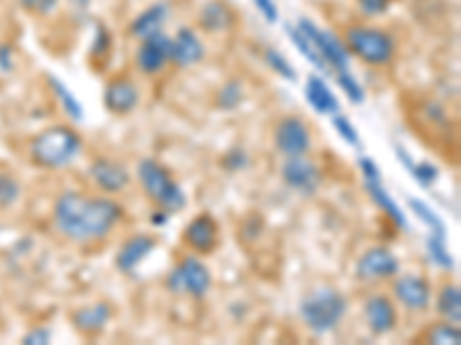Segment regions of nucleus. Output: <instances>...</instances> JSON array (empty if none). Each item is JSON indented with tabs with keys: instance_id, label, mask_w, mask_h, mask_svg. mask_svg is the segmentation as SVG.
Returning a JSON list of instances; mask_svg holds the SVG:
<instances>
[{
	"instance_id": "f257e3e1",
	"label": "nucleus",
	"mask_w": 461,
	"mask_h": 345,
	"mask_svg": "<svg viewBox=\"0 0 461 345\" xmlns=\"http://www.w3.org/2000/svg\"><path fill=\"white\" fill-rule=\"evenodd\" d=\"M122 217H125V209L113 199H88L81 191H65L53 203L56 230L79 244L109 237Z\"/></svg>"
},
{
	"instance_id": "f03ea898",
	"label": "nucleus",
	"mask_w": 461,
	"mask_h": 345,
	"mask_svg": "<svg viewBox=\"0 0 461 345\" xmlns=\"http://www.w3.org/2000/svg\"><path fill=\"white\" fill-rule=\"evenodd\" d=\"M84 150V138L74 127L53 125L35 134L31 141V159L35 166L58 171L79 157Z\"/></svg>"
},
{
	"instance_id": "7ed1b4c3",
	"label": "nucleus",
	"mask_w": 461,
	"mask_h": 345,
	"mask_svg": "<svg viewBox=\"0 0 461 345\" xmlns=\"http://www.w3.org/2000/svg\"><path fill=\"white\" fill-rule=\"evenodd\" d=\"M346 311H348V299L330 286L314 288L300 302V318H303L304 327L316 336L335 332L344 320Z\"/></svg>"
},
{
	"instance_id": "20e7f679",
	"label": "nucleus",
	"mask_w": 461,
	"mask_h": 345,
	"mask_svg": "<svg viewBox=\"0 0 461 345\" xmlns=\"http://www.w3.org/2000/svg\"><path fill=\"white\" fill-rule=\"evenodd\" d=\"M344 44L351 56H356L365 65H372V67H383V65L393 63L394 53H397V40H394L393 32L378 26H365V23L346 28Z\"/></svg>"
},
{
	"instance_id": "39448f33",
	"label": "nucleus",
	"mask_w": 461,
	"mask_h": 345,
	"mask_svg": "<svg viewBox=\"0 0 461 345\" xmlns=\"http://www.w3.org/2000/svg\"><path fill=\"white\" fill-rule=\"evenodd\" d=\"M139 182H141L143 191L148 199L155 205H159L167 212H180L187 205V196L180 189V184L173 180L168 168H164L158 159H141L137 166Z\"/></svg>"
},
{
	"instance_id": "423d86ee",
	"label": "nucleus",
	"mask_w": 461,
	"mask_h": 345,
	"mask_svg": "<svg viewBox=\"0 0 461 345\" xmlns=\"http://www.w3.org/2000/svg\"><path fill=\"white\" fill-rule=\"evenodd\" d=\"M168 293L189 295L194 299H203L212 288V274L208 265L196 256H185L178 265L173 267L167 277Z\"/></svg>"
},
{
	"instance_id": "0eeeda50",
	"label": "nucleus",
	"mask_w": 461,
	"mask_h": 345,
	"mask_svg": "<svg viewBox=\"0 0 461 345\" xmlns=\"http://www.w3.org/2000/svg\"><path fill=\"white\" fill-rule=\"evenodd\" d=\"M295 26L310 37L312 44L316 47V51L321 53V58L325 60L328 69H335V72H346L351 69V53L346 49L344 40L339 35H335L328 28H321L319 23H314L307 16H300Z\"/></svg>"
},
{
	"instance_id": "6e6552de",
	"label": "nucleus",
	"mask_w": 461,
	"mask_h": 345,
	"mask_svg": "<svg viewBox=\"0 0 461 345\" xmlns=\"http://www.w3.org/2000/svg\"><path fill=\"white\" fill-rule=\"evenodd\" d=\"M275 147L284 157H300L312 150V131L298 115H286L277 122L273 134Z\"/></svg>"
},
{
	"instance_id": "1a4fd4ad",
	"label": "nucleus",
	"mask_w": 461,
	"mask_h": 345,
	"mask_svg": "<svg viewBox=\"0 0 461 345\" xmlns=\"http://www.w3.org/2000/svg\"><path fill=\"white\" fill-rule=\"evenodd\" d=\"M282 180L288 189H294L303 196H314L323 184L319 166L312 159H307V155L286 157V162L282 164Z\"/></svg>"
},
{
	"instance_id": "9d476101",
	"label": "nucleus",
	"mask_w": 461,
	"mask_h": 345,
	"mask_svg": "<svg viewBox=\"0 0 461 345\" xmlns=\"http://www.w3.org/2000/svg\"><path fill=\"white\" fill-rule=\"evenodd\" d=\"M402 270V262L385 246H372L357 258L356 277L360 281H383V279H394Z\"/></svg>"
},
{
	"instance_id": "9b49d317",
	"label": "nucleus",
	"mask_w": 461,
	"mask_h": 345,
	"mask_svg": "<svg viewBox=\"0 0 461 345\" xmlns=\"http://www.w3.org/2000/svg\"><path fill=\"white\" fill-rule=\"evenodd\" d=\"M137 67L146 76H158L171 63V37L164 31L141 40L137 49Z\"/></svg>"
},
{
	"instance_id": "f8f14e48",
	"label": "nucleus",
	"mask_w": 461,
	"mask_h": 345,
	"mask_svg": "<svg viewBox=\"0 0 461 345\" xmlns=\"http://www.w3.org/2000/svg\"><path fill=\"white\" fill-rule=\"evenodd\" d=\"M183 240L194 253L208 256V253L215 252L217 244H220V224H217V219L212 215L201 212L199 217H194V219L185 226Z\"/></svg>"
},
{
	"instance_id": "ddd939ff",
	"label": "nucleus",
	"mask_w": 461,
	"mask_h": 345,
	"mask_svg": "<svg viewBox=\"0 0 461 345\" xmlns=\"http://www.w3.org/2000/svg\"><path fill=\"white\" fill-rule=\"evenodd\" d=\"M104 109L113 115H130L139 109L141 104V93L139 85L130 79V76H113L109 84L104 85Z\"/></svg>"
},
{
	"instance_id": "4468645a",
	"label": "nucleus",
	"mask_w": 461,
	"mask_h": 345,
	"mask_svg": "<svg viewBox=\"0 0 461 345\" xmlns=\"http://www.w3.org/2000/svg\"><path fill=\"white\" fill-rule=\"evenodd\" d=\"M88 175L95 187L104 191V194H121L131 182V172L127 171L125 164L109 157L95 159L88 168Z\"/></svg>"
},
{
	"instance_id": "2eb2a0df",
	"label": "nucleus",
	"mask_w": 461,
	"mask_h": 345,
	"mask_svg": "<svg viewBox=\"0 0 461 345\" xmlns=\"http://www.w3.org/2000/svg\"><path fill=\"white\" fill-rule=\"evenodd\" d=\"M393 295L402 306L409 311H427L431 304V286L425 277L418 274H402L394 277Z\"/></svg>"
},
{
	"instance_id": "dca6fc26",
	"label": "nucleus",
	"mask_w": 461,
	"mask_h": 345,
	"mask_svg": "<svg viewBox=\"0 0 461 345\" xmlns=\"http://www.w3.org/2000/svg\"><path fill=\"white\" fill-rule=\"evenodd\" d=\"M365 320L376 336H385L397 327V309L388 295L374 293L365 299Z\"/></svg>"
},
{
	"instance_id": "f3484780",
	"label": "nucleus",
	"mask_w": 461,
	"mask_h": 345,
	"mask_svg": "<svg viewBox=\"0 0 461 345\" xmlns=\"http://www.w3.org/2000/svg\"><path fill=\"white\" fill-rule=\"evenodd\" d=\"M205 58V44L201 42L199 32L183 26L176 37H171V63L176 67H192Z\"/></svg>"
},
{
	"instance_id": "a211bd4d",
	"label": "nucleus",
	"mask_w": 461,
	"mask_h": 345,
	"mask_svg": "<svg viewBox=\"0 0 461 345\" xmlns=\"http://www.w3.org/2000/svg\"><path fill=\"white\" fill-rule=\"evenodd\" d=\"M113 318V309H111L109 302H95L88 306H81L72 314V324L74 330L84 336H97L106 330V324Z\"/></svg>"
},
{
	"instance_id": "6ab92c4d",
	"label": "nucleus",
	"mask_w": 461,
	"mask_h": 345,
	"mask_svg": "<svg viewBox=\"0 0 461 345\" xmlns=\"http://www.w3.org/2000/svg\"><path fill=\"white\" fill-rule=\"evenodd\" d=\"M304 100L312 106V111L319 115H335L339 113V100L337 94L332 93V88L328 85V81L319 74H310L307 81H304Z\"/></svg>"
},
{
	"instance_id": "aec40b11",
	"label": "nucleus",
	"mask_w": 461,
	"mask_h": 345,
	"mask_svg": "<svg viewBox=\"0 0 461 345\" xmlns=\"http://www.w3.org/2000/svg\"><path fill=\"white\" fill-rule=\"evenodd\" d=\"M158 249V240L152 235H134L121 246V252L115 256V267L121 270L122 274H131L150 256L152 252Z\"/></svg>"
},
{
	"instance_id": "412c9836",
	"label": "nucleus",
	"mask_w": 461,
	"mask_h": 345,
	"mask_svg": "<svg viewBox=\"0 0 461 345\" xmlns=\"http://www.w3.org/2000/svg\"><path fill=\"white\" fill-rule=\"evenodd\" d=\"M236 26V10L226 0H208L199 10V28L205 32H229Z\"/></svg>"
},
{
	"instance_id": "4be33fe9",
	"label": "nucleus",
	"mask_w": 461,
	"mask_h": 345,
	"mask_svg": "<svg viewBox=\"0 0 461 345\" xmlns=\"http://www.w3.org/2000/svg\"><path fill=\"white\" fill-rule=\"evenodd\" d=\"M168 14H171L168 3H152V5H148L146 10L134 16V22L130 23V35L134 40H146V37L155 35L164 28Z\"/></svg>"
},
{
	"instance_id": "5701e85b",
	"label": "nucleus",
	"mask_w": 461,
	"mask_h": 345,
	"mask_svg": "<svg viewBox=\"0 0 461 345\" xmlns=\"http://www.w3.org/2000/svg\"><path fill=\"white\" fill-rule=\"evenodd\" d=\"M365 187H367V191H369V196H372L374 205L381 209L383 215L388 217V219L393 221L397 228H402V230L409 228L406 215L402 212V208L397 205V200H394L393 196L388 194V189L383 187V180H372V182H365Z\"/></svg>"
},
{
	"instance_id": "b1692460",
	"label": "nucleus",
	"mask_w": 461,
	"mask_h": 345,
	"mask_svg": "<svg viewBox=\"0 0 461 345\" xmlns=\"http://www.w3.org/2000/svg\"><path fill=\"white\" fill-rule=\"evenodd\" d=\"M284 31H286V35H288V40H291V44H294V47L298 49L300 56H303L304 60H307V63L312 65V67L319 69V72H325V69H328V65H325V60H323V58H321V53L316 51V47H314V44H312L310 37L304 35V32L300 31V28L295 26V23H286V26H284Z\"/></svg>"
},
{
	"instance_id": "393cba45",
	"label": "nucleus",
	"mask_w": 461,
	"mask_h": 345,
	"mask_svg": "<svg viewBox=\"0 0 461 345\" xmlns=\"http://www.w3.org/2000/svg\"><path fill=\"white\" fill-rule=\"evenodd\" d=\"M436 311L438 315L447 320V323H461V290L456 283H447L436 295Z\"/></svg>"
},
{
	"instance_id": "a878e982",
	"label": "nucleus",
	"mask_w": 461,
	"mask_h": 345,
	"mask_svg": "<svg viewBox=\"0 0 461 345\" xmlns=\"http://www.w3.org/2000/svg\"><path fill=\"white\" fill-rule=\"evenodd\" d=\"M49 85H51L53 94H56V100L60 102V106H63L65 115H68L69 120L72 122H81L86 118L84 113V104L79 102V97L72 93V90L68 88V84H63L60 79H56V76H49Z\"/></svg>"
},
{
	"instance_id": "bb28decb",
	"label": "nucleus",
	"mask_w": 461,
	"mask_h": 345,
	"mask_svg": "<svg viewBox=\"0 0 461 345\" xmlns=\"http://www.w3.org/2000/svg\"><path fill=\"white\" fill-rule=\"evenodd\" d=\"M409 208L411 212H413V215L427 226V228H429V233H434V235H440V237H447L446 221L436 215V209L431 208V205H427L425 200H420V199H409Z\"/></svg>"
},
{
	"instance_id": "cd10ccee",
	"label": "nucleus",
	"mask_w": 461,
	"mask_h": 345,
	"mask_svg": "<svg viewBox=\"0 0 461 345\" xmlns=\"http://www.w3.org/2000/svg\"><path fill=\"white\" fill-rule=\"evenodd\" d=\"M427 343H436V345H459L461 343V330L456 327L455 323H434L425 334L420 336Z\"/></svg>"
},
{
	"instance_id": "c85d7f7f",
	"label": "nucleus",
	"mask_w": 461,
	"mask_h": 345,
	"mask_svg": "<svg viewBox=\"0 0 461 345\" xmlns=\"http://www.w3.org/2000/svg\"><path fill=\"white\" fill-rule=\"evenodd\" d=\"M446 240L447 237H440V235H434V233H429V237H427V253H429V261L434 262L438 270H443V272H452V270H455V258H452V253L447 252Z\"/></svg>"
},
{
	"instance_id": "c756f323",
	"label": "nucleus",
	"mask_w": 461,
	"mask_h": 345,
	"mask_svg": "<svg viewBox=\"0 0 461 345\" xmlns=\"http://www.w3.org/2000/svg\"><path fill=\"white\" fill-rule=\"evenodd\" d=\"M263 60H266L267 67L273 69L277 76H282L284 81H288V84H295V81H298V72H295V67L291 65V60H288V58L284 56L279 49L267 47L266 51H263Z\"/></svg>"
},
{
	"instance_id": "7c9ffc66",
	"label": "nucleus",
	"mask_w": 461,
	"mask_h": 345,
	"mask_svg": "<svg viewBox=\"0 0 461 345\" xmlns=\"http://www.w3.org/2000/svg\"><path fill=\"white\" fill-rule=\"evenodd\" d=\"M111 47H113V37H111V31L104 26V23H97L95 26V35L93 42H90V60L93 63H104L106 58H109Z\"/></svg>"
},
{
	"instance_id": "2f4dec72",
	"label": "nucleus",
	"mask_w": 461,
	"mask_h": 345,
	"mask_svg": "<svg viewBox=\"0 0 461 345\" xmlns=\"http://www.w3.org/2000/svg\"><path fill=\"white\" fill-rule=\"evenodd\" d=\"M335 79H337V85H339L341 93L346 94V100L356 106L365 104V100H367V93H365V88H362L360 81L353 76L351 69H346V72H335Z\"/></svg>"
},
{
	"instance_id": "473e14b6",
	"label": "nucleus",
	"mask_w": 461,
	"mask_h": 345,
	"mask_svg": "<svg viewBox=\"0 0 461 345\" xmlns=\"http://www.w3.org/2000/svg\"><path fill=\"white\" fill-rule=\"evenodd\" d=\"M22 196V184L7 171H0V212L14 208V203Z\"/></svg>"
},
{
	"instance_id": "72a5a7b5",
	"label": "nucleus",
	"mask_w": 461,
	"mask_h": 345,
	"mask_svg": "<svg viewBox=\"0 0 461 345\" xmlns=\"http://www.w3.org/2000/svg\"><path fill=\"white\" fill-rule=\"evenodd\" d=\"M242 100H245V88H242L240 81H229V84L221 85L220 93H217V106H220L221 111L238 109V106L242 104Z\"/></svg>"
},
{
	"instance_id": "f704fd0d",
	"label": "nucleus",
	"mask_w": 461,
	"mask_h": 345,
	"mask_svg": "<svg viewBox=\"0 0 461 345\" xmlns=\"http://www.w3.org/2000/svg\"><path fill=\"white\" fill-rule=\"evenodd\" d=\"M332 127H335L337 137L344 143H348L351 147H360V131L356 129V125L351 122V118L344 113L332 115Z\"/></svg>"
},
{
	"instance_id": "c9c22d12",
	"label": "nucleus",
	"mask_w": 461,
	"mask_h": 345,
	"mask_svg": "<svg viewBox=\"0 0 461 345\" xmlns=\"http://www.w3.org/2000/svg\"><path fill=\"white\" fill-rule=\"evenodd\" d=\"M409 172L413 175L415 182H418L420 187H425V189L434 187V184L438 182V175H440L438 166H436V164H431V162L413 164V168H411Z\"/></svg>"
},
{
	"instance_id": "e433bc0d",
	"label": "nucleus",
	"mask_w": 461,
	"mask_h": 345,
	"mask_svg": "<svg viewBox=\"0 0 461 345\" xmlns=\"http://www.w3.org/2000/svg\"><path fill=\"white\" fill-rule=\"evenodd\" d=\"M249 164H252V157H249V152L242 150V147H230L224 157H221V166L230 172L245 171Z\"/></svg>"
},
{
	"instance_id": "4c0bfd02",
	"label": "nucleus",
	"mask_w": 461,
	"mask_h": 345,
	"mask_svg": "<svg viewBox=\"0 0 461 345\" xmlns=\"http://www.w3.org/2000/svg\"><path fill=\"white\" fill-rule=\"evenodd\" d=\"M19 3L32 16H51L60 5V0H19Z\"/></svg>"
},
{
	"instance_id": "58836bf2",
	"label": "nucleus",
	"mask_w": 461,
	"mask_h": 345,
	"mask_svg": "<svg viewBox=\"0 0 461 345\" xmlns=\"http://www.w3.org/2000/svg\"><path fill=\"white\" fill-rule=\"evenodd\" d=\"M356 5L365 16H381L390 10L393 0H356Z\"/></svg>"
},
{
	"instance_id": "ea45409f",
	"label": "nucleus",
	"mask_w": 461,
	"mask_h": 345,
	"mask_svg": "<svg viewBox=\"0 0 461 345\" xmlns=\"http://www.w3.org/2000/svg\"><path fill=\"white\" fill-rule=\"evenodd\" d=\"M357 168H360L362 180H365V182H372V180H381V168H378V164L374 162L372 157H367V155H362V157L357 159Z\"/></svg>"
},
{
	"instance_id": "a19ab883",
	"label": "nucleus",
	"mask_w": 461,
	"mask_h": 345,
	"mask_svg": "<svg viewBox=\"0 0 461 345\" xmlns=\"http://www.w3.org/2000/svg\"><path fill=\"white\" fill-rule=\"evenodd\" d=\"M254 7L261 12V16L266 19L267 23H270V26L279 22V7L275 0H254Z\"/></svg>"
},
{
	"instance_id": "79ce46f5",
	"label": "nucleus",
	"mask_w": 461,
	"mask_h": 345,
	"mask_svg": "<svg viewBox=\"0 0 461 345\" xmlns=\"http://www.w3.org/2000/svg\"><path fill=\"white\" fill-rule=\"evenodd\" d=\"M22 341L26 345H47L49 341H51V332H49L47 327H37V330L28 332Z\"/></svg>"
},
{
	"instance_id": "37998d69",
	"label": "nucleus",
	"mask_w": 461,
	"mask_h": 345,
	"mask_svg": "<svg viewBox=\"0 0 461 345\" xmlns=\"http://www.w3.org/2000/svg\"><path fill=\"white\" fill-rule=\"evenodd\" d=\"M14 65V47L12 44H0V72H12Z\"/></svg>"
},
{
	"instance_id": "c03bdc74",
	"label": "nucleus",
	"mask_w": 461,
	"mask_h": 345,
	"mask_svg": "<svg viewBox=\"0 0 461 345\" xmlns=\"http://www.w3.org/2000/svg\"><path fill=\"white\" fill-rule=\"evenodd\" d=\"M168 221V212L167 209H155L150 217V224L152 226H164Z\"/></svg>"
},
{
	"instance_id": "a18cd8bd",
	"label": "nucleus",
	"mask_w": 461,
	"mask_h": 345,
	"mask_svg": "<svg viewBox=\"0 0 461 345\" xmlns=\"http://www.w3.org/2000/svg\"><path fill=\"white\" fill-rule=\"evenodd\" d=\"M74 7H79V10H86L90 5V0H69Z\"/></svg>"
}]
</instances>
